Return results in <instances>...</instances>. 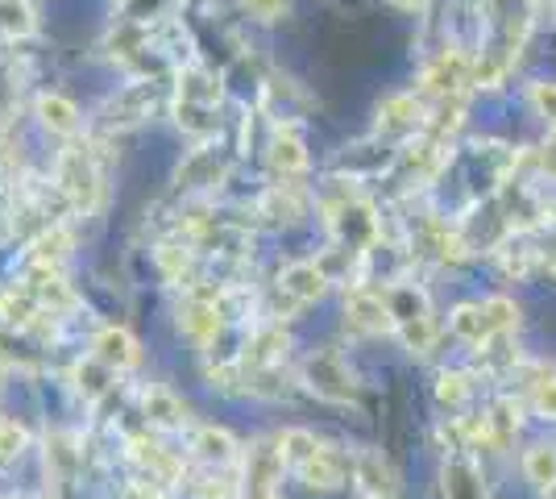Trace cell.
I'll return each instance as SVG.
<instances>
[{
    "mask_svg": "<svg viewBox=\"0 0 556 499\" xmlns=\"http://www.w3.org/2000/svg\"><path fill=\"white\" fill-rule=\"evenodd\" d=\"M17 499H42V496H29V491H25V496H17Z\"/></svg>",
    "mask_w": 556,
    "mask_h": 499,
    "instance_id": "cell-43",
    "label": "cell"
},
{
    "mask_svg": "<svg viewBox=\"0 0 556 499\" xmlns=\"http://www.w3.org/2000/svg\"><path fill=\"white\" fill-rule=\"evenodd\" d=\"M478 312H482V333L490 337H498V333H510L519 325V309H515V300L507 296H490V300H478Z\"/></svg>",
    "mask_w": 556,
    "mask_h": 499,
    "instance_id": "cell-29",
    "label": "cell"
},
{
    "mask_svg": "<svg viewBox=\"0 0 556 499\" xmlns=\"http://www.w3.org/2000/svg\"><path fill=\"white\" fill-rule=\"evenodd\" d=\"M125 446H129V462L141 471V478H154V483H163V487L184 478V462L166 450V446H159L154 437H129Z\"/></svg>",
    "mask_w": 556,
    "mask_h": 499,
    "instance_id": "cell-16",
    "label": "cell"
},
{
    "mask_svg": "<svg viewBox=\"0 0 556 499\" xmlns=\"http://www.w3.org/2000/svg\"><path fill=\"white\" fill-rule=\"evenodd\" d=\"M325 221L332 241H337V250H345L353 259H366L370 250H378V241H382V221H378V209H374L366 196L345 191L341 200L325 204Z\"/></svg>",
    "mask_w": 556,
    "mask_h": 499,
    "instance_id": "cell-5",
    "label": "cell"
},
{
    "mask_svg": "<svg viewBox=\"0 0 556 499\" xmlns=\"http://www.w3.org/2000/svg\"><path fill=\"white\" fill-rule=\"evenodd\" d=\"M229 175V163L220 154V146L200 142L195 150H187V159L175 166V188L179 191H212L220 188V179Z\"/></svg>",
    "mask_w": 556,
    "mask_h": 499,
    "instance_id": "cell-12",
    "label": "cell"
},
{
    "mask_svg": "<svg viewBox=\"0 0 556 499\" xmlns=\"http://www.w3.org/2000/svg\"><path fill=\"white\" fill-rule=\"evenodd\" d=\"M345 325L353 333H366V337L394 333L387 296H382V291H374V287H366V284H353L345 291Z\"/></svg>",
    "mask_w": 556,
    "mask_h": 499,
    "instance_id": "cell-13",
    "label": "cell"
},
{
    "mask_svg": "<svg viewBox=\"0 0 556 499\" xmlns=\"http://www.w3.org/2000/svg\"><path fill=\"white\" fill-rule=\"evenodd\" d=\"M29 450V433H25L22 421H13V416H0V471H9V466H17Z\"/></svg>",
    "mask_w": 556,
    "mask_h": 499,
    "instance_id": "cell-31",
    "label": "cell"
},
{
    "mask_svg": "<svg viewBox=\"0 0 556 499\" xmlns=\"http://www.w3.org/2000/svg\"><path fill=\"white\" fill-rule=\"evenodd\" d=\"M287 458L278 437H254L241 453V475H237V499H278L282 496Z\"/></svg>",
    "mask_w": 556,
    "mask_h": 499,
    "instance_id": "cell-7",
    "label": "cell"
},
{
    "mask_svg": "<svg viewBox=\"0 0 556 499\" xmlns=\"http://www.w3.org/2000/svg\"><path fill=\"white\" fill-rule=\"evenodd\" d=\"M353 478H357V487H362L366 496H394V491H399L391 462H387L378 450L353 453Z\"/></svg>",
    "mask_w": 556,
    "mask_h": 499,
    "instance_id": "cell-23",
    "label": "cell"
},
{
    "mask_svg": "<svg viewBox=\"0 0 556 499\" xmlns=\"http://www.w3.org/2000/svg\"><path fill=\"white\" fill-rule=\"evenodd\" d=\"M154 262H159V271H163L166 284L175 287H195V246L191 241H163L159 250H154Z\"/></svg>",
    "mask_w": 556,
    "mask_h": 499,
    "instance_id": "cell-24",
    "label": "cell"
},
{
    "mask_svg": "<svg viewBox=\"0 0 556 499\" xmlns=\"http://www.w3.org/2000/svg\"><path fill=\"white\" fill-rule=\"evenodd\" d=\"M191 453L208 466L212 475H220V471H229V466H241V441L232 437L229 428L220 425H195L191 428Z\"/></svg>",
    "mask_w": 556,
    "mask_h": 499,
    "instance_id": "cell-14",
    "label": "cell"
},
{
    "mask_svg": "<svg viewBox=\"0 0 556 499\" xmlns=\"http://www.w3.org/2000/svg\"><path fill=\"white\" fill-rule=\"evenodd\" d=\"M532 408L544 421H556V379L553 371H540L532 379Z\"/></svg>",
    "mask_w": 556,
    "mask_h": 499,
    "instance_id": "cell-35",
    "label": "cell"
},
{
    "mask_svg": "<svg viewBox=\"0 0 556 499\" xmlns=\"http://www.w3.org/2000/svg\"><path fill=\"white\" fill-rule=\"evenodd\" d=\"M262 213L275 216V221H295L300 216V196L291 184H275V188L262 196Z\"/></svg>",
    "mask_w": 556,
    "mask_h": 499,
    "instance_id": "cell-34",
    "label": "cell"
},
{
    "mask_svg": "<svg viewBox=\"0 0 556 499\" xmlns=\"http://www.w3.org/2000/svg\"><path fill=\"white\" fill-rule=\"evenodd\" d=\"M159 100H163V84L159 79H134V84H125L121 92L104 104V129H134L141 121L154 117V109H159Z\"/></svg>",
    "mask_w": 556,
    "mask_h": 499,
    "instance_id": "cell-10",
    "label": "cell"
},
{
    "mask_svg": "<svg viewBox=\"0 0 556 499\" xmlns=\"http://www.w3.org/2000/svg\"><path fill=\"white\" fill-rule=\"evenodd\" d=\"M92 358H100L104 366H113L116 375H125V371H134L141 362V346L129 329L104 325V329H96V337H92Z\"/></svg>",
    "mask_w": 556,
    "mask_h": 499,
    "instance_id": "cell-17",
    "label": "cell"
},
{
    "mask_svg": "<svg viewBox=\"0 0 556 499\" xmlns=\"http://www.w3.org/2000/svg\"><path fill=\"white\" fill-rule=\"evenodd\" d=\"M54 188L75 213L92 216L104 200V163L92 142H67L54 159Z\"/></svg>",
    "mask_w": 556,
    "mask_h": 499,
    "instance_id": "cell-4",
    "label": "cell"
},
{
    "mask_svg": "<svg viewBox=\"0 0 556 499\" xmlns=\"http://www.w3.org/2000/svg\"><path fill=\"white\" fill-rule=\"evenodd\" d=\"M241 9H245L254 22L270 25V22H278V17L287 13V0H241Z\"/></svg>",
    "mask_w": 556,
    "mask_h": 499,
    "instance_id": "cell-36",
    "label": "cell"
},
{
    "mask_svg": "<svg viewBox=\"0 0 556 499\" xmlns=\"http://www.w3.org/2000/svg\"><path fill=\"white\" fill-rule=\"evenodd\" d=\"M387 309H391L394 333L403 337V346L412 354H428L437 346V316H432V300L419 284H391L382 287Z\"/></svg>",
    "mask_w": 556,
    "mask_h": 499,
    "instance_id": "cell-6",
    "label": "cell"
},
{
    "mask_svg": "<svg viewBox=\"0 0 556 499\" xmlns=\"http://www.w3.org/2000/svg\"><path fill=\"white\" fill-rule=\"evenodd\" d=\"M362 499H394V496H362Z\"/></svg>",
    "mask_w": 556,
    "mask_h": 499,
    "instance_id": "cell-42",
    "label": "cell"
},
{
    "mask_svg": "<svg viewBox=\"0 0 556 499\" xmlns=\"http://www.w3.org/2000/svg\"><path fill=\"white\" fill-rule=\"evenodd\" d=\"M490 416V428H494V446L498 450H507L510 441H515V433H519V400L515 396H503V400H494V404L486 408Z\"/></svg>",
    "mask_w": 556,
    "mask_h": 499,
    "instance_id": "cell-30",
    "label": "cell"
},
{
    "mask_svg": "<svg viewBox=\"0 0 556 499\" xmlns=\"http://www.w3.org/2000/svg\"><path fill=\"white\" fill-rule=\"evenodd\" d=\"M141 421H146V428H154V433H179V428L191 425L187 404L170 387H163V383H150L141 391Z\"/></svg>",
    "mask_w": 556,
    "mask_h": 499,
    "instance_id": "cell-15",
    "label": "cell"
},
{
    "mask_svg": "<svg viewBox=\"0 0 556 499\" xmlns=\"http://www.w3.org/2000/svg\"><path fill=\"white\" fill-rule=\"evenodd\" d=\"M300 383L325 404H357V379L337 350H312L303 358Z\"/></svg>",
    "mask_w": 556,
    "mask_h": 499,
    "instance_id": "cell-9",
    "label": "cell"
},
{
    "mask_svg": "<svg viewBox=\"0 0 556 499\" xmlns=\"http://www.w3.org/2000/svg\"><path fill=\"white\" fill-rule=\"evenodd\" d=\"M523 478L540 487V491H548L556 487V446L553 441H535L523 450Z\"/></svg>",
    "mask_w": 556,
    "mask_h": 499,
    "instance_id": "cell-28",
    "label": "cell"
},
{
    "mask_svg": "<svg viewBox=\"0 0 556 499\" xmlns=\"http://www.w3.org/2000/svg\"><path fill=\"white\" fill-rule=\"evenodd\" d=\"M441 487H444V499H490L486 483H482V471H478V462H473L465 450H457V453H448V458H444Z\"/></svg>",
    "mask_w": 556,
    "mask_h": 499,
    "instance_id": "cell-20",
    "label": "cell"
},
{
    "mask_svg": "<svg viewBox=\"0 0 556 499\" xmlns=\"http://www.w3.org/2000/svg\"><path fill=\"white\" fill-rule=\"evenodd\" d=\"M478 362L486 366L490 375H503L510 366H519V350L510 346V333H498V337H490L478 346Z\"/></svg>",
    "mask_w": 556,
    "mask_h": 499,
    "instance_id": "cell-33",
    "label": "cell"
},
{
    "mask_svg": "<svg viewBox=\"0 0 556 499\" xmlns=\"http://www.w3.org/2000/svg\"><path fill=\"white\" fill-rule=\"evenodd\" d=\"M424 125V104H419V96L412 92H399V96H387L382 104H378V129H416Z\"/></svg>",
    "mask_w": 556,
    "mask_h": 499,
    "instance_id": "cell-25",
    "label": "cell"
},
{
    "mask_svg": "<svg viewBox=\"0 0 556 499\" xmlns=\"http://www.w3.org/2000/svg\"><path fill=\"white\" fill-rule=\"evenodd\" d=\"M71 246H75V241H71L67 225H50V229H42L38 238L29 241V262H38V266H59V271H63Z\"/></svg>",
    "mask_w": 556,
    "mask_h": 499,
    "instance_id": "cell-26",
    "label": "cell"
},
{
    "mask_svg": "<svg viewBox=\"0 0 556 499\" xmlns=\"http://www.w3.org/2000/svg\"><path fill=\"white\" fill-rule=\"evenodd\" d=\"M553 229H556V216H553Z\"/></svg>",
    "mask_w": 556,
    "mask_h": 499,
    "instance_id": "cell-45",
    "label": "cell"
},
{
    "mask_svg": "<svg viewBox=\"0 0 556 499\" xmlns=\"http://www.w3.org/2000/svg\"><path fill=\"white\" fill-rule=\"evenodd\" d=\"M38 321H47V309L34 300V291L25 284L0 291V329L4 333H25L34 329Z\"/></svg>",
    "mask_w": 556,
    "mask_h": 499,
    "instance_id": "cell-21",
    "label": "cell"
},
{
    "mask_svg": "<svg viewBox=\"0 0 556 499\" xmlns=\"http://www.w3.org/2000/svg\"><path fill=\"white\" fill-rule=\"evenodd\" d=\"M328 271L325 262H291V266H282V275H278L275 284V296H270V321H287V316H295L300 309L307 304H316L320 296L328 291Z\"/></svg>",
    "mask_w": 556,
    "mask_h": 499,
    "instance_id": "cell-8",
    "label": "cell"
},
{
    "mask_svg": "<svg viewBox=\"0 0 556 499\" xmlns=\"http://www.w3.org/2000/svg\"><path fill=\"white\" fill-rule=\"evenodd\" d=\"M278 446H282V458H287V466L295 471L307 491H341L353 475V458L337 450V446H328L325 437H316V433H307V428H287V433H278Z\"/></svg>",
    "mask_w": 556,
    "mask_h": 499,
    "instance_id": "cell-2",
    "label": "cell"
},
{
    "mask_svg": "<svg viewBox=\"0 0 556 499\" xmlns=\"http://www.w3.org/2000/svg\"><path fill=\"white\" fill-rule=\"evenodd\" d=\"M38 29L29 0H0V42H25Z\"/></svg>",
    "mask_w": 556,
    "mask_h": 499,
    "instance_id": "cell-27",
    "label": "cell"
},
{
    "mask_svg": "<svg viewBox=\"0 0 556 499\" xmlns=\"http://www.w3.org/2000/svg\"><path fill=\"white\" fill-rule=\"evenodd\" d=\"M553 379H556V366H553Z\"/></svg>",
    "mask_w": 556,
    "mask_h": 499,
    "instance_id": "cell-44",
    "label": "cell"
},
{
    "mask_svg": "<svg viewBox=\"0 0 556 499\" xmlns=\"http://www.w3.org/2000/svg\"><path fill=\"white\" fill-rule=\"evenodd\" d=\"M220 96H225V84L220 75L204 67V63H187L175 72V125L191 134V138H204L208 142L212 134L220 129Z\"/></svg>",
    "mask_w": 556,
    "mask_h": 499,
    "instance_id": "cell-3",
    "label": "cell"
},
{
    "mask_svg": "<svg viewBox=\"0 0 556 499\" xmlns=\"http://www.w3.org/2000/svg\"><path fill=\"white\" fill-rule=\"evenodd\" d=\"M532 104L540 109V117L553 125V134H556V84H532Z\"/></svg>",
    "mask_w": 556,
    "mask_h": 499,
    "instance_id": "cell-37",
    "label": "cell"
},
{
    "mask_svg": "<svg viewBox=\"0 0 556 499\" xmlns=\"http://www.w3.org/2000/svg\"><path fill=\"white\" fill-rule=\"evenodd\" d=\"M34 113L42 121V129L54 134V138H79V129H84V113H79V104L67 100L63 92H42L34 100Z\"/></svg>",
    "mask_w": 556,
    "mask_h": 499,
    "instance_id": "cell-19",
    "label": "cell"
},
{
    "mask_svg": "<svg viewBox=\"0 0 556 499\" xmlns=\"http://www.w3.org/2000/svg\"><path fill=\"white\" fill-rule=\"evenodd\" d=\"M116 383V371L113 366H104L100 358H79L75 362V371H71V387H75V396L84 400V404H100L109 391H113Z\"/></svg>",
    "mask_w": 556,
    "mask_h": 499,
    "instance_id": "cell-22",
    "label": "cell"
},
{
    "mask_svg": "<svg viewBox=\"0 0 556 499\" xmlns=\"http://www.w3.org/2000/svg\"><path fill=\"white\" fill-rule=\"evenodd\" d=\"M544 499H556V487H548V491H544Z\"/></svg>",
    "mask_w": 556,
    "mask_h": 499,
    "instance_id": "cell-40",
    "label": "cell"
},
{
    "mask_svg": "<svg viewBox=\"0 0 556 499\" xmlns=\"http://www.w3.org/2000/svg\"><path fill=\"white\" fill-rule=\"evenodd\" d=\"M465 84H473V63L465 59L462 50H444L441 59H432L424 75H419V92L437 96V100H457Z\"/></svg>",
    "mask_w": 556,
    "mask_h": 499,
    "instance_id": "cell-11",
    "label": "cell"
},
{
    "mask_svg": "<svg viewBox=\"0 0 556 499\" xmlns=\"http://www.w3.org/2000/svg\"><path fill=\"white\" fill-rule=\"evenodd\" d=\"M394 4H403V9H424V0H394Z\"/></svg>",
    "mask_w": 556,
    "mask_h": 499,
    "instance_id": "cell-39",
    "label": "cell"
},
{
    "mask_svg": "<svg viewBox=\"0 0 556 499\" xmlns=\"http://www.w3.org/2000/svg\"><path fill=\"white\" fill-rule=\"evenodd\" d=\"M469 396H473V379L465 371H441V379H437V404L448 408V412H462L469 404Z\"/></svg>",
    "mask_w": 556,
    "mask_h": 499,
    "instance_id": "cell-32",
    "label": "cell"
},
{
    "mask_svg": "<svg viewBox=\"0 0 556 499\" xmlns=\"http://www.w3.org/2000/svg\"><path fill=\"white\" fill-rule=\"evenodd\" d=\"M548 271H553V275H556V254H553V259H548Z\"/></svg>",
    "mask_w": 556,
    "mask_h": 499,
    "instance_id": "cell-41",
    "label": "cell"
},
{
    "mask_svg": "<svg viewBox=\"0 0 556 499\" xmlns=\"http://www.w3.org/2000/svg\"><path fill=\"white\" fill-rule=\"evenodd\" d=\"M490 42L473 59V84L478 88H498V79L510 72L515 54L532 29V0H486Z\"/></svg>",
    "mask_w": 556,
    "mask_h": 499,
    "instance_id": "cell-1",
    "label": "cell"
},
{
    "mask_svg": "<svg viewBox=\"0 0 556 499\" xmlns=\"http://www.w3.org/2000/svg\"><path fill=\"white\" fill-rule=\"evenodd\" d=\"M535 159H540V171H544V175H556V134L540 146V154H535Z\"/></svg>",
    "mask_w": 556,
    "mask_h": 499,
    "instance_id": "cell-38",
    "label": "cell"
},
{
    "mask_svg": "<svg viewBox=\"0 0 556 499\" xmlns=\"http://www.w3.org/2000/svg\"><path fill=\"white\" fill-rule=\"evenodd\" d=\"M266 163H270V171H275V175H282V179H291V175L307 171V146H303V138H300V129H295V125H282V121H278L275 129H270V142H266Z\"/></svg>",
    "mask_w": 556,
    "mask_h": 499,
    "instance_id": "cell-18",
    "label": "cell"
}]
</instances>
